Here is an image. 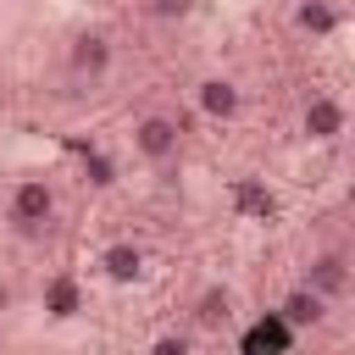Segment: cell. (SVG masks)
<instances>
[{"instance_id": "obj_13", "label": "cell", "mask_w": 355, "mask_h": 355, "mask_svg": "<svg viewBox=\"0 0 355 355\" xmlns=\"http://www.w3.org/2000/svg\"><path fill=\"white\" fill-rule=\"evenodd\" d=\"M150 355H194V344H189L183 333H161V338L150 344Z\"/></svg>"}, {"instance_id": "obj_9", "label": "cell", "mask_w": 355, "mask_h": 355, "mask_svg": "<svg viewBox=\"0 0 355 355\" xmlns=\"http://www.w3.org/2000/svg\"><path fill=\"white\" fill-rule=\"evenodd\" d=\"M294 28H300L311 44H322V39H333V33L344 28V11H338V0H300V6H294Z\"/></svg>"}, {"instance_id": "obj_4", "label": "cell", "mask_w": 355, "mask_h": 355, "mask_svg": "<svg viewBox=\"0 0 355 355\" xmlns=\"http://www.w3.org/2000/svg\"><path fill=\"white\" fill-rule=\"evenodd\" d=\"M344 128H349V111H344L338 94H311V100H305V111H300V133H305L311 144H338Z\"/></svg>"}, {"instance_id": "obj_14", "label": "cell", "mask_w": 355, "mask_h": 355, "mask_svg": "<svg viewBox=\"0 0 355 355\" xmlns=\"http://www.w3.org/2000/svg\"><path fill=\"white\" fill-rule=\"evenodd\" d=\"M189 0H150V17H183Z\"/></svg>"}, {"instance_id": "obj_7", "label": "cell", "mask_w": 355, "mask_h": 355, "mask_svg": "<svg viewBox=\"0 0 355 355\" xmlns=\"http://www.w3.org/2000/svg\"><path fill=\"white\" fill-rule=\"evenodd\" d=\"M94 272H100L111 288H133V283L144 277V250H139L133 239H116V244H105V250L94 255Z\"/></svg>"}, {"instance_id": "obj_11", "label": "cell", "mask_w": 355, "mask_h": 355, "mask_svg": "<svg viewBox=\"0 0 355 355\" xmlns=\"http://www.w3.org/2000/svg\"><path fill=\"white\" fill-rule=\"evenodd\" d=\"M83 311V294H78V283L72 277H50L44 283V316H55V322H72Z\"/></svg>"}, {"instance_id": "obj_3", "label": "cell", "mask_w": 355, "mask_h": 355, "mask_svg": "<svg viewBox=\"0 0 355 355\" xmlns=\"http://www.w3.org/2000/svg\"><path fill=\"white\" fill-rule=\"evenodd\" d=\"M178 150H183V128H178V116L150 111V116H139V122H133V155H139V161L166 166Z\"/></svg>"}, {"instance_id": "obj_10", "label": "cell", "mask_w": 355, "mask_h": 355, "mask_svg": "<svg viewBox=\"0 0 355 355\" xmlns=\"http://www.w3.org/2000/svg\"><path fill=\"white\" fill-rule=\"evenodd\" d=\"M194 322L211 327V333H222V327L233 322V294H227L222 283H205V288L194 294Z\"/></svg>"}, {"instance_id": "obj_5", "label": "cell", "mask_w": 355, "mask_h": 355, "mask_svg": "<svg viewBox=\"0 0 355 355\" xmlns=\"http://www.w3.org/2000/svg\"><path fill=\"white\" fill-rule=\"evenodd\" d=\"M300 283H305L311 294H322L327 305H338V300L349 294V255H344V250H316Z\"/></svg>"}, {"instance_id": "obj_2", "label": "cell", "mask_w": 355, "mask_h": 355, "mask_svg": "<svg viewBox=\"0 0 355 355\" xmlns=\"http://www.w3.org/2000/svg\"><path fill=\"white\" fill-rule=\"evenodd\" d=\"M111 61H116V44H111L105 28H78V33H72V44H67V72H72V78L100 83V78L111 72Z\"/></svg>"}, {"instance_id": "obj_12", "label": "cell", "mask_w": 355, "mask_h": 355, "mask_svg": "<svg viewBox=\"0 0 355 355\" xmlns=\"http://www.w3.org/2000/svg\"><path fill=\"white\" fill-rule=\"evenodd\" d=\"M116 178L122 172H116V161L105 150H83V183L89 189H116Z\"/></svg>"}, {"instance_id": "obj_8", "label": "cell", "mask_w": 355, "mask_h": 355, "mask_svg": "<svg viewBox=\"0 0 355 355\" xmlns=\"http://www.w3.org/2000/svg\"><path fill=\"white\" fill-rule=\"evenodd\" d=\"M327 311H333V305H327L322 294H311L305 283H294V288L277 300V322H283L288 333H311V327H322V322H327Z\"/></svg>"}, {"instance_id": "obj_6", "label": "cell", "mask_w": 355, "mask_h": 355, "mask_svg": "<svg viewBox=\"0 0 355 355\" xmlns=\"http://www.w3.org/2000/svg\"><path fill=\"white\" fill-rule=\"evenodd\" d=\"M194 105H200L211 122H233V116L244 111V89H239V78H227V72H205V78L194 83Z\"/></svg>"}, {"instance_id": "obj_1", "label": "cell", "mask_w": 355, "mask_h": 355, "mask_svg": "<svg viewBox=\"0 0 355 355\" xmlns=\"http://www.w3.org/2000/svg\"><path fill=\"white\" fill-rule=\"evenodd\" d=\"M55 216V183L50 178H17L11 200H6V222L17 233H44Z\"/></svg>"}]
</instances>
